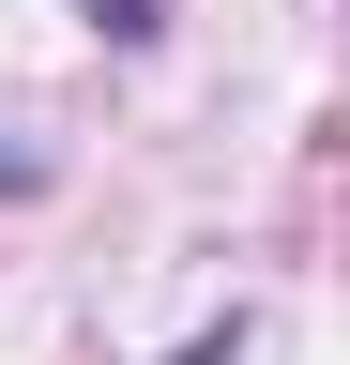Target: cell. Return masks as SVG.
I'll return each instance as SVG.
<instances>
[{
	"label": "cell",
	"instance_id": "cell-1",
	"mask_svg": "<svg viewBox=\"0 0 350 365\" xmlns=\"http://www.w3.org/2000/svg\"><path fill=\"white\" fill-rule=\"evenodd\" d=\"M92 31H153V0H92Z\"/></svg>",
	"mask_w": 350,
	"mask_h": 365
},
{
	"label": "cell",
	"instance_id": "cell-3",
	"mask_svg": "<svg viewBox=\"0 0 350 365\" xmlns=\"http://www.w3.org/2000/svg\"><path fill=\"white\" fill-rule=\"evenodd\" d=\"M198 365H213V350H198Z\"/></svg>",
	"mask_w": 350,
	"mask_h": 365
},
{
	"label": "cell",
	"instance_id": "cell-2",
	"mask_svg": "<svg viewBox=\"0 0 350 365\" xmlns=\"http://www.w3.org/2000/svg\"><path fill=\"white\" fill-rule=\"evenodd\" d=\"M0 182H31V168H16V153H0Z\"/></svg>",
	"mask_w": 350,
	"mask_h": 365
}]
</instances>
